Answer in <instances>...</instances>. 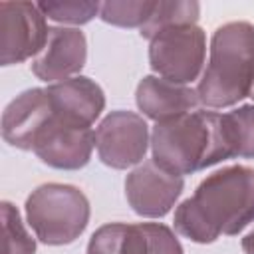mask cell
I'll return each mask as SVG.
<instances>
[{
  "instance_id": "obj_1",
  "label": "cell",
  "mask_w": 254,
  "mask_h": 254,
  "mask_svg": "<svg viewBox=\"0 0 254 254\" xmlns=\"http://www.w3.org/2000/svg\"><path fill=\"white\" fill-rule=\"evenodd\" d=\"M254 222V169L230 165L200 181L175 210V230L196 244L236 236Z\"/></svg>"
},
{
  "instance_id": "obj_2",
  "label": "cell",
  "mask_w": 254,
  "mask_h": 254,
  "mask_svg": "<svg viewBox=\"0 0 254 254\" xmlns=\"http://www.w3.org/2000/svg\"><path fill=\"white\" fill-rule=\"evenodd\" d=\"M151 151L157 165L179 177L234 157L222 113L206 109L155 123Z\"/></svg>"
},
{
  "instance_id": "obj_3",
  "label": "cell",
  "mask_w": 254,
  "mask_h": 254,
  "mask_svg": "<svg viewBox=\"0 0 254 254\" xmlns=\"http://www.w3.org/2000/svg\"><path fill=\"white\" fill-rule=\"evenodd\" d=\"M254 85V24L228 22L214 30L208 64L196 85L206 109L232 107L250 97Z\"/></svg>"
},
{
  "instance_id": "obj_4",
  "label": "cell",
  "mask_w": 254,
  "mask_h": 254,
  "mask_svg": "<svg viewBox=\"0 0 254 254\" xmlns=\"http://www.w3.org/2000/svg\"><path fill=\"white\" fill-rule=\"evenodd\" d=\"M89 200L73 185L46 183L26 198V220L48 246L71 244L87 228Z\"/></svg>"
},
{
  "instance_id": "obj_5",
  "label": "cell",
  "mask_w": 254,
  "mask_h": 254,
  "mask_svg": "<svg viewBox=\"0 0 254 254\" xmlns=\"http://www.w3.org/2000/svg\"><path fill=\"white\" fill-rule=\"evenodd\" d=\"M206 58V34L196 24L175 26L149 40L151 69L173 83L187 85L202 75Z\"/></svg>"
},
{
  "instance_id": "obj_6",
  "label": "cell",
  "mask_w": 254,
  "mask_h": 254,
  "mask_svg": "<svg viewBox=\"0 0 254 254\" xmlns=\"http://www.w3.org/2000/svg\"><path fill=\"white\" fill-rule=\"evenodd\" d=\"M151 135L145 119L133 111H111L95 129V149L103 165L129 169L141 165L149 149Z\"/></svg>"
},
{
  "instance_id": "obj_7",
  "label": "cell",
  "mask_w": 254,
  "mask_h": 254,
  "mask_svg": "<svg viewBox=\"0 0 254 254\" xmlns=\"http://www.w3.org/2000/svg\"><path fill=\"white\" fill-rule=\"evenodd\" d=\"M50 28L46 16L34 2H0V64L14 65L36 58Z\"/></svg>"
},
{
  "instance_id": "obj_8",
  "label": "cell",
  "mask_w": 254,
  "mask_h": 254,
  "mask_svg": "<svg viewBox=\"0 0 254 254\" xmlns=\"http://www.w3.org/2000/svg\"><path fill=\"white\" fill-rule=\"evenodd\" d=\"M183 177L169 173L153 159L137 165L125 179V196L133 212L145 218L165 216L183 192Z\"/></svg>"
},
{
  "instance_id": "obj_9",
  "label": "cell",
  "mask_w": 254,
  "mask_h": 254,
  "mask_svg": "<svg viewBox=\"0 0 254 254\" xmlns=\"http://www.w3.org/2000/svg\"><path fill=\"white\" fill-rule=\"evenodd\" d=\"M95 133L62 121L56 111L34 145V153L42 163L62 171H77L91 159Z\"/></svg>"
},
{
  "instance_id": "obj_10",
  "label": "cell",
  "mask_w": 254,
  "mask_h": 254,
  "mask_svg": "<svg viewBox=\"0 0 254 254\" xmlns=\"http://www.w3.org/2000/svg\"><path fill=\"white\" fill-rule=\"evenodd\" d=\"M54 105L46 87H32L16 95L2 113V137L8 145L34 151V145L50 119Z\"/></svg>"
},
{
  "instance_id": "obj_11",
  "label": "cell",
  "mask_w": 254,
  "mask_h": 254,
  "mask_svg": "<svg viewBox=\"0 0 254 254\" xmlns=\"http://www.w3.org/2000/svg\"><path fill=\"white\" fill-rule=\"evenodd\" d=\"M87 60V42L79 28H50L44 50L32 60V71L46 83L75 77Z\"/></svg>"
},
{
  "instance_id": "obj_12",
  "label": "cell",
  "mask_w": 254,
  "mask_h": 254,
  "mask_svg": "<svg viewBox=\"0 0 254 254\" xmlns=\"http://www.w3.org/2000/svg\"><path fill=\"white\" fill-rule=\"evenodd\" d=\"M46 89L50 93L56 115L75 127L91 129V125L105 107L103 89L85 75H75L58 83H50Z\"/></svg>"
},
{
  "instance_id": "obj_13",
  "label": "cell",
  "mask_w": 254,
  "mask_h": 254,
  "mask_svg": "<svg viewBox=\"0 0 254 254\" xmlns=\"http://www.w3.org/2000/svg\"><path fill=\"white\" fill-rule=\"evenodd\" d=\"M139 111L155 123L169 121L194 111L198 103L196 89L181 83H173L159 75H145L135 91Z\"/></svg>"
},
{
  "instance_id": "obj_14",
  "label": "cell",
  "mask_w": 254,
  "mask_h": 254,
  "mask_svg": "<svg viewBox=\"0 0 254 254\" xmlns=\"http://www.w3.org/2000/svg\"><path fill=\"white\" fill-rule=\"evenodd\" d=\"M87 254H147L143 222H109L99 226L89 238Z\"/></svg>"
},
{
  "instance_id": "obj_15",
  "label": "cell",
  "mask_w": 254,
  "mask_h": 254,
  "mask_svg": "<svg viewBox=\"0 0 254 254\" xmlns=\"http://www.w3.org/2000/svg\"><path fill=\"white\" fill-rule=\"evenodd\" d=\"M200 14V6L194 0H159L155 4V10L151 18L145 22L141 28V36L151 40L159 32L175 26H187V24H196Z\"/></svg>"
},
{
  "instance_id": "obj_16",
  "label": "cell",
  "mask_w": 254,
  "mask_h": 254,
  "mask_svg": "<svg viewBox=\"0 0 254 254\" xmlns=\"http://www.w3.org/2000/svg\"><path fill=\"white\" fill-rule=\"evenodd\" d=\"M153 0H109L101 4L99 18L119 28H143L155 10Z\"/></svg>"
},
{
  "instance_id": "obj_17",
  "label": "cell",
  "mask_w": 254,
  "mask_h": 254,
  "mask_svg": "<svg viewBox=\"0 0 254 254\" xmlns=\"http://www.w3.org/2000/svg\"><path fill=\"white\" fill-rule=\"evenodd\" d=\"M234 157L254 159V103L222 113Z\"/></svg>"
},
{
  "instance_id": "obj_18",
  "label": "cell",
  "mask_w": 254,
  "mask_h": 254,
  "mask_svg": "<svg viewBox=\"0 0 254 254\" xmlns=\"http://www.w3.org/2000/svg\"><path fill=\"white\" fill-rule=\"evenodd\" d=\"M38 8L48 20H54L58 24L81 26L99 16L101 4L89 0H48L38 2Z\"/></svg>"
},
{
  "instance_id": "obj_19",
  "label": "cell",
  "mask_w": 254,
  "mask_h": 254,
  "mask_svg": "<svg viewBox=\"0 0 254 254\" xmlns=\"http://www.w3.org/2000/svg\"><path fill=\"white\" fill-rule=\"evenodd\" d=\"M2 210V232H4V254H36V240L26 230L18 208L4 200Z\"/></svg>"
},
{
  "instance_id": "obj_20",
  "label": "cell",
  "mask_w": 254,
  "mask_h": 254,
  "mask_svg": "<svg viewBox=\"0 0 254 254\" xmlns=\"http://www.w3.org/2000/svg\"><path fill=\"white\" fill-rule=\"evenodd\" d=\"M147 234V254H185L175 232L161 222H143Z\"/></svg>"
},
{
  "instance_id": "obj_21",
  "label": "cell",
  "mask_w": 254,
  "mask_h": 254,
  "mask_svg": "<svg viewBox=\"0 0 254 254\" xmlns=\"http://www.w3.org/2000/svg\"><path fill=\"white\" fill-rule=\"evenodd\" d=\"M242 250L246 254H254V228L242 238Z\"/></svg>"
},
{
  "instance_id": "obj_22",
  "label": "cell",
  "mask_w": 254,
  "mask_h": 254,
  "mask_svg": "<svg viewBox=\"0 0 254 254\" xmlns=\"http://www.w3.org/2000/svg\"><path fill=\"white\" fill-rule=\"evenodd\" d=\"M250 97H252V101H254V85H252V91H250Z\"/></svg>"
}]
</instances>
